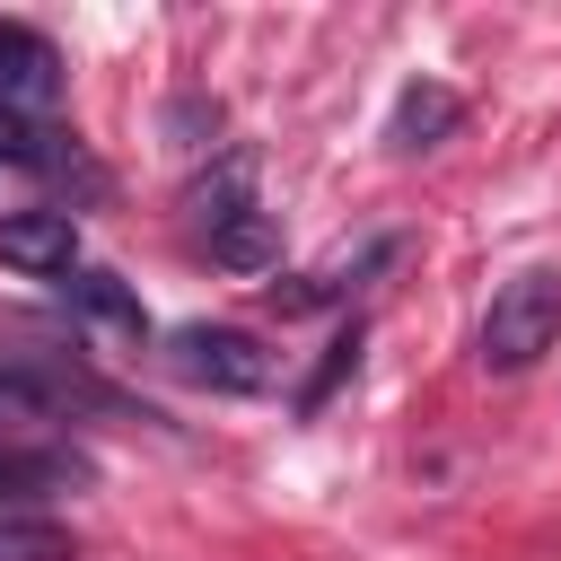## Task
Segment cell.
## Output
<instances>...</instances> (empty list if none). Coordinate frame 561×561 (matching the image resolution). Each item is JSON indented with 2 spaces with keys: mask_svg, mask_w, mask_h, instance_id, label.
I'll list each match as a JSON object with an SVG mask.
<instances>
[{
  "mask_svg": "<svg viewBox=\"0 0 561 561\" xmlns=\"http://www.w3.org/2000/svg\"><path fill=\"white\" fill-rule=\"evenodd\" d=\"M167 368L202 394H263L272 386V351L245 324H175L167 333Z\"/></svg>",
  "mask_w": 561,
  "mask_h": 561,
  "instance_id": "277c9868",
  "label": "cell"
},
{
  "mask_svg": "<svg viewBox=\"0 0 561 561\" xmlns=\"http://www.w3.org/2000/svg\"><path fill=\"white\" fill-rule=\"evenodd\" d=\"M0 561H79V543H70V526H61V517L0 508Z\"/></svg>",
  "mask_w": 561,
  "mask_h": 561,
  "instance_id": "30bf717a",
  "label": "cell"
},
{
  "mask_svg": "<svg viewBox=\"0 0 561 561\" xmlns=\"http://www.w3.org/2000/svg\"><path fill=\"white\" fill-rule=\"evenodd\" d=\"M0 263L26 280H70L79 272V219L70 210H9L0 219Z\"/></svg>",
  "mask_w": 561,
  "mask_h": 561,
  "instance_id": "8992f818",
  "label": "cell"
},
{
  "mask_svg": "<svg viewBox=\"0 0 561 561\" xmlns=\"http://www.w3.org/2000/svg\"><path fill=\"white\" fill-rule=\"evenodd\" d=\"M552 342H561V272H517V280H500L491 307H482L473 359H482L491 377H526Z\"/></svg>",
  "mask_w": 561,
  "mask_h": 561,
  "instance_id": "3957f363",
  "label": "cell"
},
{
  "mask_svg": "<svg viewBox=\"0 0 561 561\" xmlns=\"http://www.w3.org/2000/svg\"><path fill=\"white\" fill-rule=\"evenodd\" d=\"M61 298H70V316H88V324H105V333H149V307H140V289H123L114 272H96V263H79L70 280H61Z\"/></svg>",
  "mask_w": 561,
  "mask_h": 561,
  "instance_id": "9c48e42d",
  "label": "cell"
},
{
  "mask_svg": "<svg viewBox=\"0 0 561 561\" xmlns=\"http://www.w3.org/2000/svg\"><path fill=\"white\" fill-rule=\"evenodd\" d=\"M61 79H70V70H61L53 35L0 18V105H9V114H53V105H61Z\"/></svg>",
  "mask_w": 561,
  "mask_h": 561,
  "instance_id": "52a82bcc",
  "label": "cell"
},
{
  "mask_svg": "<svg viewBox=\"0 0 561 561\" xmlns=\"http://www.w3.org/2000/svg\"><path fill=\"white\" fill-rule=\"evenodd\" d=\"M193 228H202L210 263L237 272V280H254V272L280 263V219L254 202V158H245V149H228V158L193 184Z\"/></svg>",
  "mask_w": 561,
  "mask_h": 561,
  "instance_id": "6da1fadb",
  "label": "cell"
},
{
  "mask_svg": "<svg viewBox=\"0 0 561 561\" xmlns=\"http://www.w3.org/2000/svg\"><path fill=\"white\" fill-rule=\"evenodd\" d=\"M456 123H465V96H456L447 79H412V88L394 96V123H386V140H394V149H438Z\"/></svg>",
  "mask_w": 561,
  "mask_h": 561,
  "instance_id": "ba28073f",
  "label": "cell"
},
{
  "mask_svg": "<svg viewBox=\"0 0 561 561\" xmlns=\"http://www.w3.org/2000/svg\"><path fill=\"white\" fill-rule=\"evenodd\" d=\"M351 368H359V324H351V333H333V351H324V368H316V386L298 394V412H324V394H333V386H342Z\"/></svg>",
  "mask_w": 561,
  "mask_h": 561,
  "instance_id": "8fae6325",
  "label": "cell"
},
{
  "mask_svg": "<svg viewBox=\"0 0 561 561\" xmlns=\"http://www.w3.org/2000/svg\"><path fill=\"white\" fill-rule=\"evenodd\" d=\"M79 412H123V394L61 351H0V438H53V421Z\"/></svg>",
  "mask_w": 561,
  "mask_h": 561,
  "instance_id": "7a4b0ae2",
  "label": "cell"
},
{
  "mask_svg": "<svg viewBox=\"0 0 561 561\" xmlns=\"http://www.w3.org/2000/svg\"><path fill=\"white\" fill-rule=\"evenodd\" d=\"M88 482V456L61 438H0V508H35Z\"/></svg>",
  "mask_w": 561,
  "mask_h": 561,
  "instance_id": "5b68a950",
  "label": "cell"
}]
</instances>
